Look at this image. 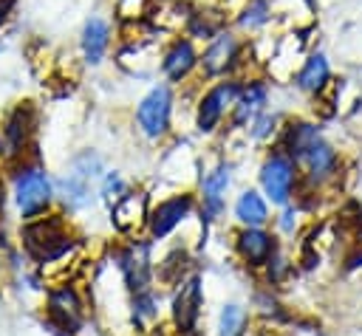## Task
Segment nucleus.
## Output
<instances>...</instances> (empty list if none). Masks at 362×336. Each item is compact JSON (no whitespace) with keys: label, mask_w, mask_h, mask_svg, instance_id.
Here are the masks:
<instances>
[{"label":"nucleus","mask_w":362,"mask_h":336,"mask_svg":"<svg viewBox=\"0 0 362 336\" xmlns=\"http://www.w3.org/2000/svg\"><path fill=\"white\" fill-rule=\"evenodd\" d=\"M0 51H3V40H0Z\"/></svg>","instance_id":"2f4dec72"},{"label":"nucleus","mask_w":362,"mask_h":336,"mask_svg":"<svg viewBox=\"0 0 362 336\" xmlns=\"http://www.w3.org/2000/svg\"><path fill=\"white\" fill-rule=\"evenodd\" d=\"M14 11H17V0H0V31L14 20Z\"/></svg>","instance_id":"c85d7f7f"},{"label":"nucleus","mask_w":362,"mask_h":336,"mask_svg":"<svg viewBox=\"0 0 362 336\" xmlns=\"http://www.w3.org/2000/svg\"><path fill=\"white\" fill-rule=\"evenodd\" d=\"M113 37H116V28H113V20L93 11L82 20V28H79V54H82V62L88 68H99L107 54H110V45H113Z\"/></svg>","instance_id":"9d476101"},{"label":"nucleus","mask_w":362,"mask_h":336,"mask_svg":"<svg viewBox=\"0 0 362 336\" xmlns=\"http://www.w3.org/2000/svg\"><path fill=\"white\" fill-rule=\"evenodd\" d=\"M20 237H23V248L42 265L68 257L74 248V237L59 215H48V217L40 215V217L25 220Z\"/></svg>","instance_id":"f03ea898"},{"label":"nucleus","mask_w":362,"mask_h":336,"mask_svg":"<svg viewBox=\"0 0 362 336\" xmlns=\"http://www.w3.org/2000/svg\"><path fill=\"white\" fill-rule=\"evenodd\" d=\"M272 99V85L266 79H243L240 93L229 110V127L232 130H249V124L269 107Z\"/></svg>","instance_id":"f8f14e48"},{"label":"nucleus","mask_w":362,"mask_h":336,"mask_svg":"<svg viewBox=\"0 0 362 336\" xmlns=\"http://www.w3.org/2000/svg\"><path fill=\"white\" fill-rule=\"evenodd\" d=\"M156 294L147 288V291H139V294H133V316L139 319V322H147V319H156Z\"/></svg>","instance_id":"cd10ccee"},{"label":"nucleus","mask_w":362,"mask_h":336,"mask_svg":"<svg viewBox=\"0 0 362 336\" xmlns=\"http://www.w3.org/2000/svg\"><path fill=\"white\" fill-rule=\"evenodd\" d=\"M232 184V164L218 161L204 178H201V209L206 220H215L226 206V189Z\"/></svg>","instance_id":"f3484780"},{"label":"nucleus","mask_w":362,"mask_h":336,"mask_svg":"<svg viewBox=\"0 0 362 336\" xmlns=\"http://www.w3.org/2000/svg\"><path fill=\"white\" fill-rule=\"evenodd\" d=\"M184 268H187V254L181 248H175L158 263V277H161V282H181Z\"/></svg>","instance_id":"a878e982"},{"label":"nucleus","mask_w":362,"mask_h":336,"mask_svg":"<svg viewBox=\"0 0 362 336\" xmlns=\"http://www.w3.org/2000/svg\"><path fill=\"white\" fill-rule=\"evenodd\" d=\"M102 175H105V161L96 150H79L62 178H59V198L65 203V209L71 212H82L93 203V198L99 195V184H102Z\"/></svg>","instance_id":"f257e3e1"},{"label":"nucleus","mask_w":362,"mask_h":336,"mask_svg":"<svg viewBox=\"0 0 362 336\" xmlns=\"http://www.w3.org/2000/svg\"><path fill=\"white\" fill-rule=\"evenodd\" d=\"M198 56L201 48L195 40H189L187 34H173L164 48L158 51V71L164 76V82L170 85H184L192 73H198Z\"/></svg>","instance_id":"6e6552de"},{"label":"nucleus","mask_w":362,"mask_h":336,"mask_svg":"<svg viewBox=\"0 0 362 336\" xmlns=\"http://www.w3.org/2000/svg\"><path fill=\"white\" fill-rule=\"evenodd\" d=\"M294 217H297L294 206H288V203H286V212H283V217H280V229H283V232H294V223H297Z\"/></svg>","instance_id":"c756f323"},{"label":"nucleus","mask_w":362,"mask_h":336,"mask_svg":"<svg viewBox=\"0 0 362 336\" xmlns=\"http://www.w3.org/2000/svg\"><path fill=\"white\" fill-rule=\"evenodd\" d=\"M235 217L243 226H266L269 223V203L257 189H243L235 200Z\"/></svg>","instance_id":"5701e85b"},{"label":"nucleus","mask_w":362,"mask_h":336,"mask_svg":"<svg viewBox=\"0 0 362 336\" xmlns=\"http://www.w3.org/2000/svg\"><path fill=\"white\" fill-rule=\"evenodd\" d=\"M31 133H34V107L28 102L11 107L6 113V119L0 121V152L6 161L20 164L28 144H31Z\"/></svg>","instance_id":"1a4fd4ad"},{"label":"nucleus","mask_w":362,"mask_h":336,"mask_svg":"<svg viewBox=\"0 0 362 336\" xmlns=\"http://www.w3.org/2000/svg\"><path fill=\"white\" fill-rule=\"evenodd\" d=\"M249 325V313L238 302H226L218 316V336H243Z\"/></svg>","instance_id":"b1692460"},{"label":"nucleus","mask_w":362,"mask_h":336,"mask_svg":"<svg viewBox=\"0 0 362 336\" xmlns=\"http://www.w3.org/2000/svg\"><path fill=\"white\" fill-rule=\"evenodd\" d=\"M116 263H119V271L124 277V285L133 294L150 288V280H153V254H150V246L144 240H130L127 246H122L116 251Z\"/></svg>","instance_id":"ddd939ff"},{"label":"nucleus","mask_w":362,"mask_h":336,"mask_svg":"<svg viewBox=\"0 0 362 336\" xmlns=\"http://www.w3.org/2000/svg\"><path fill=\"white\" fill-rule=\"evenodd\" d=\"M297 178H300L297 164L280 147L272 150L260 164V189H263L266 200H272L274 206H286L291 200Z\"/></svg>","instance_id":"0eeeda50"},{"label":"nucleus","mask_w":362,"mask_h":336,"mask_svg":"<svg viewBox=\"0 0 362 336\" xmlns=\"http://www.w3.org/2000/svg\"><path fill=\"white\" fill-rule=\"evenodd\" d=\"M173 107H175V93H173V85L170 82H158L153 85L136 104V127L144 138H164L173 127Z\"/></svg>","instance_id":"423d86ee"},{"label":"nucleus","mask_w":362,"mask_h":336,"mask_svg":"<svg viewBox=\"0 0 362 336\" xmlns=\"http://www.w3.org/2000/svg\"><path fill=\"white\" fill-rule=\"evenodd\" d=\"M291 161L297 164V169L303 172V178H305L308 184H314V186L325 184L328 178H334V172H337V167H339V155H337L334 144H331L325 136H317V138H314L308 147H303Z\"/></svg>","instance_id":"9b49d317"},{"label":"nucleus","mask_w":362,"mask_h":336,"mask_svg":"<svg viewBox=\"0 0 362 336\" xmlns=\"http://www.w3.org/2000/svg\"><path fill=\"white\" fill-rule=\"evenodd\" d=\"M221 28H226V14H221V8L195 6V8H189L181 34H187V37L195 40V42H206V40H212Z\"/></svg>","instance_id":"4be33fe9"},{"label":"nucleus","mask_w":362,"mask_h":336,"mask_svg":"<svg viewBox=\"0 0 362 336\" xmlns=\"http://www.w3.org/2000/svg\"><path fill=\"white\" fill-rule=\"evenodd\" d=\"M124 192H127V184H124V178H122L116 169L102 175V184H99V195H105V200H107L110 206H113V203H116V200H119Z\"/></svg>","instance_id":"bb28decb"},{"label":"nucleus","mask_w":362,"mask_h":336,"mask_svg":"<svg viewBox=\"0 0 362 336\" xmlns=\"http://www.w3.org/2000/svg\"><path fill=\"white\" fill-rule=\"evenodd\" d=\"M11 189H14V203H17V212L23 220L45 215V209L54 200V184L40 164L20 161L14 181H11Z\"/></svg>","instance_id":"20e7f679"},{"label":"nucleus","mask_w":362,"mask_h":336,"mask_svg":"<svg viewBox=\"0 0 362 336\" xmlns=\"http://www.w3.org/2000/svg\"><path fill=\"white\" fill-rule=\"evenodd\" d=\"M45 311H48V319L65 330V333H76L82 328V319H85V305H82V296L74 285H59L48 294V302H45Z\"/></svg>","instance_id":"dca6fc26"},{"label":"nucleus","mask_w":362,"mask_h":336,"mask_svg":"<svg viewBox=\"0 0 362 336\" xmlns=\"http://www.w3.org/2000/svg\"><path fill=\"white\" fill-rule=\"evenodd\" d=\"M246 48H249V42H246L243 34H238L232 25L221 28L201 48V56H198V73H201V79L215 82V79L235 76L243 68Z\"/></svg>","instance_id":"7ed1b4c3"},{"label":"nucleus","mask_w":362,"mask_h":336,"mask_svg":"<svg viewBox=\"0 0 362 336\" xmlns=\"http://www.w3.org/2000/svg\"><path fill=\"white\" fill-rule=\"evenodd\" d=\"M201 302H204V285H201V277L198 274H189L178 282V291L173 296V308H170V316H173V325L178 328V333H189L195 330L198 325V316H201Z\"/></svg>","instance_id":"2eb2a0df"},{"label":"nucleus","mask_w":362,"mask_h":336,"mask_svg":"<svg viewBox=\"0 0 362 336\" xmlns=\"http://www.w3.org/2000/svg\"><path fill=\"white\" fill-rule=\"evenodd\" d=\"M195 209V198L189 192H181V195H173L167 200H161L158 206L150 209L147 215V229H150V237L156 240H164L167 234H173Z\"/></svg>","instance_id":"4468645a"},{"label":"nucleus","mask_w":362,"mask_h":336,"mask_svg":"<svg viewBox=\"0 0 362 336\" xmlns=\"http://www.w3.org/2000/svg\"><path fill=\"white\" fill-rule=\"evenodd\" d=\"M147 195L144 192H124L113 206H110V220L119 232L130 234L136 232L141 223H147Z\"/></svg>","instance_id":"412c9836"},{"label":"nucleus","mask_w":362,"mask_h":336,"mask_svg":"<svg viewBox=\"0 0 362 336\" xmlns=\"http://www.w3.org/2000/svg\"><path fill=\"white\" fill-rule=\"evenodd\" d=\"M178 336H198V333H195V330H189V333H178Z\"/></svg>","instance_id":"7c9ffc66"},{"label":"nucleus","mask_w":362,"mask_h":336,"mask_svg":"<svg viewBox=\"0 0 362 336\" xmlns=\"http://www.w3.org/2000/svg\"><path fill=\"white\" fill-rule=\"evenodd\" d=\"M240 85H243V79L226 76V79L209 82L201 90V96L195 102V130L201 136H212L221 130V124L229 119V110L240 93Z\"/></svg>","instance_id":"39448f33"},{"label":"nucleus","mask_w":362,"mask_h":336,"mask_svg":"<svg viewBox=\"0 0 362 336\" xmlns=\"http://www.w3.org/2000/svg\"><path fill=\"white\" fill-rule=\"evenodd\" d=\"M235 248L240 254V260L252 268H260L272 260V254L277 251V240L272 232H266L263 226H243L240 234L235 237Z\"/></svg>","instance_id":"a211bd4d"},{"label":"nucleus","mask_w":362,"mask_h":336,"mask_svg":"<svg viewBox=\"0 0 362 336\" xmlns=\"http://www.w3.org/2000/svg\"><path fill=\"white\" fill-rule=\"evenodd\" d=\"M274 17V0H240V6L232 11V28L243 37H252L266 31Z\"/></svg>","instance_id":"aec40b11"},{"label":"nucleus","mask_w":362,"mask_h":336,"mask_svg":"<svg viewBox=\"0 0 362 336\" xmlns=\"http://www.w3.org/2000/svg\"><path fill=\"white\" fill-rule=\"evenodd\" d=\"M277 130H280V113H274V110H269V107H266V110H263V113L249 124V130H246V133H249L255 141H269Z\"/></svg>","instance_id":"393cba45"},{"label":"nucleus","mask_w":362,"mask_h":336,"mask_svg":"<svg viewBox=\"0 0 362 336\" xmlns=\"http://www.w3.org/2000/svg\"><path fill=\"white\" fill-rule=\"evenodd\" d=\"M291 82H294L297 90H303L308 96H320L328 88V82H331V62H328V56L322 51L305 54L300 68H297V73L291 76Z\"/></svg>","instance_id":"6ab92c4d"}]
</instances>
